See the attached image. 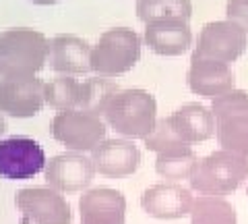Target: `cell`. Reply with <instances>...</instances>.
Returning <instances> with one entry per match:
<instances>
[{
	"label": "cell",
	"mask_w": 248,
	"mask_h": 224,
	"mask_svg": "<svg viewBox=\"0 0 248 224\" xmlns=\"http://www.w3.org/2000/svg\"><path fill=\"white\" fill-rule=\"evenodd\" d=\"M4 131H6V122H4V117L0 114V135H2Z\"/></svg>",
	"instance_id": "4316f807"
},
{
	"label": "cell",
	"mask_w": 248,
	"mask_h": 224,
	"mask_svg": "<svg viewBox=\"0 0 248 224\" xmlns=\"http://www.w3.org/2000/svg\"><path fill=\"white\" fill-rule=\"evenodd\" d=\"M106 122L85 110H60L52 119V137L71 152H93L106 139Z\"/></svg>",
	"instance_id": "8992f818"
},
{
	"label": "cell",
	"mask_w": 248,
	"mask_h": 224,
	"mask_svg": "<svg viewBox=\"0 0 248 224\" xmlns=\"http://www.w3.org/2000/svg\"><path fill=\"white\" fill-rule=\"evenodd\" d=\"M46 104V83L31 77H4L0 81V112L15 119L35 117Z\"/></svg>",
	"instance_id": "9c48e42d"
},
{
	"label": "cell",
	"mask_w": 248,
	"mask_h": 224,
	"mask_svg": "<svg viewBox=\"0 0 248 224\" xmlns=\"http://www.w3.org/2000/svg\"><path fill=\"white\" fill-rule=\"evenodd\" d=\"M246 193H248V187H246Z\"/></svg>",
	"instance_id": "83f0119b"
},
{
	"label": "cell",
	"mask_w": 248,
	"mask_h": 224,
	"mask_svg": "<svg viewBox=\"0 0 248 224\" xmlns=\"http://www.w3.org/2000/svg\"><path fill=\"white\" fill-rule=\"evenodd\" d=\"M81 81L73 79L71 75H60L50 83H46V104L56 110H75L79 108Z\"/></svg>",
	"instance_id": "7402d4cb"
},
{
	"label": "cell",
	"mask_w": 248,
	"mask_h": 224,
	"mask_svg": "<svg viewBox=\"0 0 248 224\" xmlns=\"http://www.w3.org/2000/svg\"><path fill=\"white\" fill-rule=\"evenodd\" d=\"M141 58V37L135 29L112 27L99 35L91 50V71L102 77H118L133 71Z\"/></svg>",
	"instance_id": "277c9868"
},
{
	"label": "cell",
	"mask_w": 248,
	"mask_h": 224,
	"mask_svg": "<svg viewBox=\"0 0 248 224\" xmlns=\"http://www.w3.org/2000/svg\"><path fill=\"white\" fill-rule=\"evenodd\" d=\"M50 40L37 29L15 27L0 34V75L31 77L48 63Z\"/></svg>",
	"instance_id": "6da1fadb"
},
{
	"label": "cell",
	"mask_w": 248,
	"mask_h": 224,
	"mask_svg": "<svg viewBox=\"0 0 248 224\" xmlns=\"http://www.w3.org/2000/svg\"><path fill=\"white\" fill-rule=\"evenodd\" d=\"M246 46H248L246 29H242L234 21L223 19L203 25L192 54L201 58H211L230 65L246 52Z\"/></svg>",
	"instance_id": "52a82bcc"
},
{
	"label": "cell",
	"mask_w": 248,
	"mask_h": 224,
	"mask_svg": "<svg viewBox=\"0 0 248 224\" xmlns=\"http://www.w3.org/2000/svg\"><path fill=\"white\" fill-rule=\"evenodd\" d=\"M33 4H42V6H48V4H56L60 0H31Z\"/></svg>",
	"instance_id": "484cf974"
},
{
	"label": "cell",
	"mask_w": 248,
	"mask_h": 224,
	"mask_svg": "<svg viewBox=\"0 0 248 224\" xmlns=\"http://www.w3.org/2000/svg\"><path fill=\"white\" fill-rule=\"evenodd\" d=\"M226 17L248 32V0H228Z\"/></svg>",
	"instance_id": "d4e9b609"
},
{
	"label": "cell",
	"mask_w": 248,
	"mask_h": 224,
	"mask_svg": "<svg viewBox=\"0 0 248 224\" xmlns=\"http://www.w3.org/2000/svg\"><path fill=\"white\" fill-rule=\"evenodd\" d=\"M143 40L159 56H180L190 48L192 32L184 19H164L147 23Z\"/></svg>",
	"instance_id": "e0dca14e"
},
{
	"label": "cell",
	"mask_w": 248,
	"mask_h": 224,
	"mask_svg": "<svg viewBox=\"0 0 248 224\" xmlns=\"http://www.w3.org/2000/svg\"><path fill=\"white\" fill-rule=\"evenodd\" d=\"M188 87L192 94L203 96L209 100H215L228 91L236 89V77L232 67L219 60H211V58H201V56H190V69L186 75Z\"/></svg>",
	"instance_id": "4fadbf2b"
},
{
	"label": "cell",
	"mask_w": 248,
	"mask_h": 224,
	"mask_svg": "<svg viewBox=\"0 0 248 224\" xmlns=\"http://www.w3.org/2000/svg\"><path fill=\"white\" fill-rule=\"evenodd\" d=\"M195 204V197L188 189L178 183H157L145 189L141 195V206L145 214L157 220H178L188 216Z\"/></svg>",
	"instance_id": "7c38bea8"
},
{
	"label": "cell",
	"mask_w": 248,
	"mask_h": 224,
	"mask_svg": "<svg viewBox=\"0 0 248 224\" xmlns=\"http://www.w3.org/2000/svg\"><path fill=\"white\" fill-rule=\"evenodd\" d=\"M170 125L178 133V137L184 139L186 143H199L211 139L215 133V119L213 112L207 110L205 106H201L197 102L184 104L178 110L168 117Z\"/></svg>",
	"instance_id": "ac0fdd59"
},
{
	"label": "cell",
	"mask_w": 248,
	"mask_h": 224,
	"mask_svg": "<svg viewBox=\"0 0 248 224\" xmlns=\"http://www.w3.org/2000/svg\"><path fill=\"white\" fill-rule=\"evenodd\" d=\"M190 224H238L236 207L221 195H199L190 210Z\"/></svg>",
	"instance_id": "ffe728a7"
},
{
	"label": "cell",
	"mask_w": 248,
	"mask_h": 224,
	"mask_svg": "<svg viewBox=\"0 0 248 224\" xmlns=\"http://www.w3.org/2000/svg\"><path fill=\"white\" fill-rule=\"evenodd\" d=\"M215 119V137L221 150L248 158V94L244 89H232L211 100Z\"/></svg>",
	"instance_id": "5b68a950"
},
{
	"label": "cell",
	"mask_w": 248,
	"mask_h": 224,
	"mask_svg": "<svg viewBox=\"0 0 248 224\" xmlns=\"http://www.w3.org/2000/svg\"><path fill=\"white\" fill-rule=\"evenodd\" d=\"M23 220L29 224H71L73 212L60 191L52 187H27L15 197Z\"/></svg>",
	"instance_id": "ba28073f"
},
{
	"label": "cell",
	"mask_w": 248,
	"mask_h": 224,
	"mask_svg": "<svg viewBox=\"0 0 248 224\" xmlns=\"http://www.w3.org/2000/svg\"><path fill=\"white\" fill-rule=\"evenodd\" d=\"M137 17L145 25L164 19H184L192 17L190 0H137Z\"/></svg>",
	"instance_id": "44dd1931"
},
{
	"label": "cell",
	"mask_w": 248,
	"mask_h": 224,
	"mask_svg": "<svg viewBox=\"0 0 248 224\" xmlns=\"http://www.w3.org/2000/svg\"><path fill=\"white\" fill-rule=\"evenodd\" d=\"M91 46L79 35L60 34L50 40L48 63L60 75H83L91 71Z\"/></svg>",
	"instance_id": "2e32d148"
},
{
	"label": "cell",
	"mask_w": 248,
	"mask_h": 224,
	"mask_svg": "<svg viewBox=\"0 0 248 224\" xmlns=\"http://www.w3.org/2000/svg\"><path fill=\"white\" fill-rule=\"evenodd\" d=\"M106 125L126 139H145L157 125V102L145 89H120L108 104Z\"/></svg>",
	"instance_id": "7a4b0ae2"
},
{
	"label": "cell",
	"mask_w": 248,
	"mask_h": 224,
	"mask_svg": "<svg viewBox=\"0 0 248 224\" xmlns=\"http://www.w3.org/2000/svg\"><path fill=\"white\" fill-rule=\"evenodd\" d=\"M248 179V158L217 150L197 162L190 174V189L201 195H230Z\"/></svg>",
	"instance_id": "3957f363"
},
{
	"label": "cell",
	"mask_w": 248,
	"mask_h": 224,
	"mask_svg": "<svg viewBox=\"0 0 248 224\" xmlns=\"http://www.w3.org/2000/svg\"><path fill=\"white\" fill-rule=\"evenodd\" d=\"M46 168L42 145L29 137H9L0 141V176L25 181Z\"/></svg>",
	"instance_id": "30bf717a"
},
{
	"label": "cell",
	"mask_w": 248,
	"mask_h": 224,
	"mask_svg": "<svg viewBox=\"0 0 248 224\" xmlns=\"http://www.w3.org/2000/svg\"><path fill=\"white\" fill-rule=\"evenodd\" d=\"M91 160L95 172L112 179H122L137 172L141 164V152L133 143V139H104L91 152Z\"/></svg>",
	"instance_id": "5bb4252c"
},
{
	"label": "cell",
	"mask_w": 248,
	"mask_h": 224,
	"mask_svg": "<svg viewBox=\"0 0 248 224\" xmlns=\"http://www.w3.org/2000/svg\"><path fill=\"white\" fill-rule=\"evenodd\" d=\"M197 162L199 158L192 150L176 152V154H157V158H155V171H157L159 176L170 179V181L190 179Z\"/></svg>",
	"instance_id": "603a6c76"
},
{
	"label": "cell",
	"mask_w": 248,
	"mask_h": 224,
	"mask_svg": "<svg viewBox=\"0 0 248 224\" xmlns=\"http://www.w3.org/2000/svg\"><path fill=\"white\" fill-rule=\"evenodd\" d=\"M143 141H145V148L155 154H176V152L192 150L190 143H186L184 139L178 137V133L172 129L168 119L157 121V125L151 131V135L145 137Z\"/></svg>",
	"instance_id": "cb8c5ba5"
},
{
	"label": "cell",
	"mask_w": 248,
	"mask_h": 224,
	"mask_svg": "<svg viewBox=\"0 0 248 224\" xmlns=\"http://www.w3.org/2000/svg\"><path fill=\"white\" fill-rule=\"evenodd\" d=\"M95 174L93 160L81 152H66L60 156H54L50 162H46L44 176L52 189L60 193L81 191L89 187Z\"/></svg>",
	"instance_id": "8fae6325"
},
{
	"label": "cell",
	"mask_w": 248,
	"mask_h": 224,
	"mask_svg": "<svg viewBox=\"0 0 248 224\" xmlns=\"http://www.w3.org/2000/svg\"><path fill=\"white\" fill-rule=\"evenodd\" d=\"M120 91L118 83L112 81L110 77H89V79L81 81V96H79V110L91 112L95 117H102L106 112L108 104L112 98Z\"/></svg>",
	"instance_id": "d6986e66"
},
{
	"label": "cell",
	"mask_w": 248,
	"mask_h": 224,
	"mask_svg": "<svg viewBox=\"0 0 248 224\" xmlns=\"http://www.w3.org/2000/svg\"><path fill=\"white\" fill-rule=\"evenodd\" d=\"M79 212L81 224H124L126 222V199L116 189L95 187L81 195Z\"/></svg>",
	"instance_id": "9a60e30c"
}]
</instances>
